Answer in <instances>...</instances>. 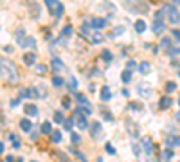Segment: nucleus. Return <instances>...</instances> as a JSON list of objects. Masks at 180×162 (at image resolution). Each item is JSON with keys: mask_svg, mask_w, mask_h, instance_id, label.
<instances>
[{"mask_svg": "<svg viewBox=\"0 0 180 162\" xmlns=\"http://www.w3.org/2000/svg\"><path fill=\"white\" fill-rule=\"evenodd\" d=\"M0 77L6 79V81H9V83H16L20 79L16 65L13 63L11 60L4 58V56H0Z\"/></svg>", "mask_w": 180, "mask_h": 162, "instance_id": "1", "label": "nucleus"}, {"mask_svg": "<svg viewBox=\"0 0 180 162\" xmlns=\"http://www.w3.org/2000/svg\"><path fill=\"white\" fill-rule=\"evenodd\" d=\"M126 9L128 11H132V13H148L149 7H148V4L146 2H142V0H126Z\"/></svg>", "mask_w": 180, "mask_h": 162, "instance_id": "2", "label": "nucleus"}, {"mask_svg": "<svg viewBox=\"0 0 180 162\" xmlns=\"http://www.w3.org/2000/svg\"><path fill=\"white\" fill-rule=\"evenodd\" d=\"M45 4H47V9L49 13L56 16V18H60L61 15H63V6H61V2H58V0H45Z\"/></svg>", "mask_w": 180, "mask_h": 162, "instance_id": "3", "label": "nucleus"}, {"mask_svg": "<svg viewBox=\"0 0 180 162\" xmlns=\"http://www.w3.org/2000/svg\"><path fill=\"white\" fill-rule=\"evenodd\" d=\"M74 123L77 124V128H79V130H86V128H88L86 115L81 112V110H76V112H74Z\"/></svg>", "mask_w": 180, "mask_h": 162, "instance_id": "4", "label": "nucleus"}, {"mask_svg": "<svg viewBox=\"0 0 180 162\" xmlns=\"http://www.w3.org/2000/svg\"><path fill=\"white\" fill-rule=\"evenodd\" d=\"M164 11L168 13V20H170L171 23H178L180 22V13H178L177 7H173V6H166Z\"/></svg>", "mask_w": 180, "mask_h": 162, "instance_id": "5", "label": "nucleus"}, {"mask_svg": "<svg viewBox=\"0 0 180 162\" xmlns=\"http://www.w3.org/2000/svg\"><path fill=\"white\" fill-rule=\"evenodd\" d=\"M29 13H31V16L34 20H38L40 18V6L36 2H29Z\"/></svg>", "mask_w": 180, "mask_h": 162, "instance_id": "6", "label": "nucleus"}, {"mask_svg": "<svg viewBox=\"0 0 180 162\" xmlns=\"http://www.w3.org/2000/svg\"><path fill=\"white\" fill-rule=\"evenodd\" d=\"M23 63L27 65V67L36 65V54H34V52H25V54H23Z\"/></svg>", "mask_w": 180, "mask_h": 162, "instance_id": "7", "label": "nucleus"}, {"mask_svg": "<svg viewBox=\"0 0 180 162\" xmlns=\"http://www.w3.org/2000/svg\"><path fill=\"white\" fill-rule=\"evenodd\" d=\"M23 112H25L29 117H34V115L38 114V108H36V105H32V103H27V105L23 106Z\"/></svg>", "mask_w": 180, "mask_h": 162, "instance_id": "8", "label": "nucleus"}, {"mask_svg": "<svg viewBox=\"0 0 180 162\" xmlns=\"http://www.w3.org/2000/svg\"><path fill=\"white\" fill-rule=\"evenodd\" d=\"M34 45H36V42H34L32 36H25L23 42L20 43V47H23V49H34Z\"/></svg>", "mask_w": 180, "mask_h": 162, "instance_id": "9", "label": "nucleus"}, {"mask_svg": "<svg viewBox=\"0 0 180 162\" xmlns=\"http://www.w3.org/2000/svg\"><path fill=\"white\" fill-rule=\"evenodd\" d=\"M22 97H42V96L36 92V88H25V90H22Z\"/></svg>", "mask_w": 180, "mask_h": 162, "instance_id": "10", "label": "nucleus"}, {"mask_svg": "<svg viewBox=\"0 0 180 162\" xmlns=\"http://www.w3.org/2000/svg\"><path fill=\"white\" fill-rule=\"evenodd\" d=\"M76 96V99H77V103H79V106H90V103H88V99H86L81 92H76L74 94Z\"/></svg>", "mask_w": 180, "mask_h": 162, "instance_id": "11", "label": "nucleus"}, {"mask_svg": "<svg viewBox=\"0 0 180 162\" xmlns=\"http://www.w3.org/2000/svg\"><path fill=\"white\" fill-rule=\"evenodd\" d=\"M99 131H101V123H97V121H95L94 124H92V126H90V133H92V137H99Z\"/></svg>", "mask_w": 180, "mask_h": 162, "instance_id": "12", "label": "nucleus"}, {"mask_svg": "<svg viewBox=\"0 0 180 162\" xmlns=\"http://www.w3.org/2000/svg\"><path fill=\"white\" fill-rule=\"evenodd\" d=\"M105 25H106L105 18H94V20H92V27H94V29H103Z\"/></svg>", "mask_w": 180, "mask_h": 162, "instance_id": "13", "label": "nucleus"}, {"mask_svg": "<svg viewBox=\"0 0 180 162\" xmlns=\"http://www.w3.org/2000/svg\"><path fill=\"white\" fill-rule=\"evenodd\" d=\"M121 81H123V83H130V81H132V70L124 69V70L121 72Z\"/></svg>", "mask_w": 180, "mask_h": 162, "instance_id": "14", "label": "nucleus"}, {"mask_svg": "<svg viewBox=\"0 0 180 162\" xmlns=\"http://www.w3.org/2000/svg\"><path fill=\"white\" fill-rule=\"evenodd\" d=\"M159 105H160V108H170L171 105H173V99H171L170 96H164L162 99H160Z\"/></svg>", "mask_w": 180, "mask_h": 162, "instance_id": "15", "label": "nucleus"}, {"mask_svg": "<svg viewBox=\"0 0 180 162\" xmlns=\"http://www.w3.org/2000/svg\"><path fill=\"white\" fill-rule=\"evenodd\" d=\"M140 144H142V148H144L146 153H151V151H153V144H151V140L149 139H142L140 140Z\"/></svg>", "mask_w": 180, "mask_h": 162, "instance_id": "16", "label": "nucleus"}, {"mask_svg": "<svg viewBox=\"0 0 180 162\" xmlns=\"http://www.w3.org/2000/svg\"><path fill=\"white\" fill-rule=\"evenodd\" d=\"M166 144H168L170 148H171V146L175 148V146H178V144H180V139H178V137H177V135H173V137H171V135H170V137L166 139Z\"/></svg>", "mask_w": 180, "mask_h": 162, "instance_id": "17", "label": "nucleus"}, {"mask_svg": "<svg viewBox=\"0 0 180 162\" xmlns=\"http://www.w3.org/2000/svg\"><path fill=\"white\" fill-rule=\"evenodd\" d=\"M101 99H103V101H110V99H112V94H110V88H108V86H103V88H101Z\"/></svg>", "mask_w": 180, "mask_h": 162, "instance_id": "18", "label": "nucleus"}, {"mask_svg": "<svg viewBox=\"0 0 180 162\" xmlns=\"http://www.w3.org/2000/svg\"><path fill=\"white\" fill-rule=\"evenodd\" d=\"M135 31H137L139 34H142V32L146 31V22L144 20H137L135 22Z\"/></svg>", "mask_w": 180, "mask_h": 162, "instance_id": "19", "label": "nucleus"}, {"mask_svg": "<svg viewBox=\"0 0 180 162\" xmlns=\"http://www.w3.org/2000/svg\"><path fill=\"white\" fill-rule=\"evenodd\" d=\"M20 128L23 130V131H29V130L32 128V123L29 121V119H22L20 121Z\"/></svg>", "mask_w": 180, "mask_h": 162, "instance_id": "20", "label": "nucleus"}, {"mask_svg": "<svg viewBox=\"0 0 180 162\" xmlns=\"http://www.w3.org/2000/svg\"><path fill=\"white\" fill-rule=\"evenodd\" d=\"M72 32H74L72 25H65L63 31H61V36H63V38H70V36H72Z\"/></svg>", "mask_w": 180, "mask_h": 162, "instance_id": "21", "label": "nucleus"}, {"mask_svg": "<svg viewBox=\"0 0 180 162\" xmlns=\"http://www.w3.org/2000/svg\"><path fill=\"white\" fill-rule=\"evenodd\" d=\"M101 58H103V61H105V63H110V61H112V60H114V56H112V52H110V51H103V52H101Z\"/></svg>", "mask_w": 180, "mask_h": 162, "instance_id": "22", "label": "nucleus"}, {"mask_svg": "<svg viewBox=\"0 0 180 162\" xmlns=\"http://www.w3.org/2000/svg\"><path fill=\"white\" fill-rule=\"evenodd\" d=\"M149 69H151V67H149L148 61H142V63L139 65V72H140V74H148Z\"/></svg>", "mask_w": 180, "mask_h": 162, "instance_id": "23", "label": "nucleus"}, {"mask_svg": "<svg viewBox=\"0 0 180 162\" xmlns=\"http://www.w3.org/2000/svg\"><path fill=\"white\" fill-rule=\"evenodd\" d=\"M9 139H11V142H13V148H16V150H18V148L22 146L20 139H18V137H16L15 133H11V135H9Z\"/></svg>", "mask_w": 180, "mask_h": 162, "instance_id": "24", "label": "nucleus"}, {"mask_svg": "<svg viewBox=\"0 0 180 162\" xmlns=\"http://www.w3.org/2000/svg\"><path fill=\"white\" fill-rule=\"evenodd\" d=\"M15 36H16V42H18V45H20V43L23 42V38H25V31H23V29H18V31L15 32Z\"/></svg>", "mask_w": 180, "mask_h": 162, "instance_id": "25", "label": "nucleus"}, {"mask_svg": "<svg viewBox=\"0 0 180 162\" xmlns=\"http://www.w3.org/2000/svg\"><path fill=\"white\" fill-rule=\"evenodd\" d=\"M42 131H43V133H47V135H51L52 126H51V123H49V121H45V123L42 124Z\"/></svg>", "mask_w": 180, "mask_h": 162, "instance_id": "26", "label": "nucleus"}, {"mask_svg": "<svg viewBox=\"0 0 180 162\" xmlns=\"http://www.w3.org/2000/svg\"><path fill=\"white\" fill-rule=\"evenodd\" d=\"M51 139H52V142H61V131H51Z\"/></svg>", "mask_w": 180, "mask_h": 162, "instance_id": "27", "label": "nucleus"}, {"mask_svg": "<svg viewBox=\"0 0 180 162\" xmlns=\"http://www.w3.org/2000/svg\"><path fill=\"white\" fill-rule=\"evenodd\" d=\"M52 69L54 70H63V63H61V60H52Z\"/></svg>", "mask_w": 180, "mask_h": 162, "instance_id": "28", "label": "nucleus"}, {"mask_svg": "<svg viewBox=\"0 0 180 162\" xmlns=\"http://www.w3.org/2000/svg\"><path fill=\"white\" fill-rule=\"evenodd\" d=\"M171 157H173V150H171V148H168V150L162 151V159H164V160H170Z\"/></svg>", "mask_w": 180, "mask_h": 162, "instance_id": "29", "label": "nucleus"}, {"mask_svg": "<svg viewBox=\"0 0 180 162\" xmlns=\"http://www.w3.org/2000/svg\"><path fill=\"white\" fill-rule=\"evenodd\" d=\"M61 105H63V108H72V103H70V97L65 96L63 99H61Z\"/></svg>", "mask_w": 180, "mask_h": 162, "instance_id": "30", "label": "nucleus"}, {"mask_svg": "<svg viewBox=\"0 0 180 162\" xmlns=\"http://www.w3.org/2000/svg\"><path fill=\"white\" fill-rule=\"evenodd\" d=\"M124 29H126L124 25H117L115 29H114V32H112V36H119L121 32H124Z\"/></svg>", "mask_w": 180, "mask_h": 162, "instance_id": "31", "label": "nucleus"}, {"mask_svg": "<svg viewBox=\"0 0 180 162\" xmlns=\"http://www.w3.org/2000/svg\"><path fill=\"white\" fill-rule=\"evenodd\" d=\"M52 85H54V86H61V85H63V77H60V76H54Z\"/></svg>", "mask_w": 180, "mask_h": 162, "instance_id": "32", "label": "nucleus"}, {"mask_svg": "<svg viewBox=\"0 0 180 162\" xmlns=\"http://www.w3.org/2000/svg\"><path fill=\"white\" fill-rule=\"evenodd\" d=\"M63 124H65V130H72L74 119H72V117H70V119H65V121H63Z\"/></svg>", "mask_w": 180, "mask_h": 162, "instance_id": "33", "label": "nucleus"}, {"mask_svg": "<svg viewBox=\"0 0 180 162\" xmlns=\"http://www.w3.org/2000/svg\"><path fill=\"white\" fill-rule=\"evenodd\" d=\"M54 121H56L58 124H60V123H63V121H65L63 114H61V112H56V114H54Z\"/></svg>", "mask_w": 180, "mask_h": 162, "instance_id": "34", "label": "nucleus"}, {"mask_svg": "<svg viewBox=\"0 0 180 162\" xmlns=\"http://www.w3.org/2000/svg\"><path fill=\"white\" fill-rule=\"evenodd\" d=\"M90 40H92V42H94V43H99V42H101V40H103V36H101L99 32H94V34L90 36Z\"/></svg>", "mask_w": 180, "mask_h": 162, "instance_id": "35", "label": "nucleus"}, {"mask_svg": "<svg viewBox=\"0 0 180 162\" xmlns=\"http://www.w3.org/2000/svg\"><path fill=\"white\" fill-rule=\"evenodd\" d=\"M56 155H58V159H60V160H61V162H70V160H69V157H67L65 153H61V151H58Z\"/></svg>", "mask_w": 180, "mask_h": 162, "instance_id": "36", "label": "nucleus"}, {"mask_svg": "<svg viewBox=\"0 0 180 162\" xmlns=\"http://www.w3.org/2000/svg\"><path fill=\"white\" fill-rule=\"evenodd\" d=\"M36 72H38V74H45V72H47V67H45V65H36Z\"/></svg>", "mask_w": 180, "mask_h": 162, "instance_id": "37", "label": "nucleus"}, {"mask_svg": "<svg viewBox=\"0 0 180 162\" xmlns=\"http://www.w3.org/2000/svg\"><path fill=\"white\" fill-rule=\"evenodd\" d=\"M177 88V85L173 83V81H170V83H166V92H173Z\"/></svg>", "mask_w": 180, "mask_h": 162, "instance_id": "38", "label": "nucleus"}, {"mask_svg": "<svg viewBox=\"0 0 180 162\" xmlns=\"http://www.w3.org/2000/svg\"><path fill=\"white\" fill-rule=\"evenodd\" d=\"M105 150L108 151V153H110V155H114V153H115V150H114V146H112V144H110V142H106V144H105Z\"/></svg>", "mask_w": 180, "mask_h": 162, "instance_id": "39", "label": "nucleus"}, {"mask_svg": "<svg viewBox=\"0 0 180 162\" xmlns=\"http://www.w3.org/2000/svg\"><path fill=\"white\" fill-rule=\"evenodd\" d=\"M126 69H128V70H133V69H135V61H133V60H130V61L126 63Z\"/></svg>", "mask_w": 180, "mask_h": 162, "instance_id": "40", "label": "nucleus"}, {"mask_svg": "<svg viewBox=\"0 0 180 162\" xmlns=\"http://www.w3.org/2000/svg\"><path fill=\"white\" fill-rule=\"evenodd\" d=\"M74 153H76V155H77V159H79V160H81V162H86V159H85V155H83V153H79V151H77V150H74Z\"/></svg>", "mask_w": 180, "mask_h": 162, "instance_id": "41", "label": "nucleus"}, {"mask_svg": "<svg viewBox=\"0 0 180 162\" xmlns=\"http://www.w3.org/2000/svg\"><path fill=\"white\" fill-rule=\"evenodd\" d=\"M103 117H105L106 121H114V117H112V114H110V112H103Z\"/></svg>", "mask_w": 180, "mask_h": 162, "instance_id": "42", "label": "nucleus"}, {"mask_svg": "<svg viewBox=\"0 0 180 162\" xmlns=\"http://www.w3.org/2000/svg\"><path fill=\"white\" fill-rule=\"evenodd\" d=\"M69 85H70V90H72V88H77V81H76V79H70V83H69Z\"/></svg>", "mask_w": 180, "mask_h": 162, "instance_id": "43", "label": "nucleus"}, {"mask_svg": "<svg viewBox=\"0 0 180 162\" xmlns=\"http://www.w3.org/2000/svg\"><path fill=\"white\" fill-rule=\"evenodd\" d=\"M70 140H72V142H79V135H77V133H72V135H70Z\"/></svg>", "mask_w": 180, "mask_h": 162, "instance_id": "44", "label": "nucleus"}, {"mask_svg": "<svg viewBox=\"0 0 180 162\" xmlns=\"http://www.w3.org/2000/svg\"><path fill=\"white\" fill-rule=\"evenodd\" d=\"M171 34H173V38H175V40H178V42H180V31H177V29H175Z\"/></svg>", "mask_w": 180, "mask_h": 162, "instance_id": "45", "label": "nucleus"}, {"mask_svg": "<svg viewBox=\"0 0 180 162\" xmlns=\"http://www.w3.org/2000/svg\"><path fill=\"white\" fill-rule=\"evenodd\" d=\"M130 106L133 108V110H140V105H139V103H132Z\"/></svg>", "mask_w": 180, "mask_h": 162, "instance_id": "46", "label": "nucleus"}, {"mask_svg": "<svg viewBox=\"0 0 180 162\" xmlns=\"http://www.w3.org/2000/svg\"><path fill=\"white\" fill-rule=\"evenodd\" d=\"M160 45H162V47H168V45H170V40H168V38H164V40H162V43H160Z\"/></svg>", "mask_w": 180, "mask_h": 162, "instance_id": "47", "label": "nucleus"}, {"mask_svg": "<svg viewBox=\"0 0 180 162\" xmlns=\"http://www.w3.org/2000/svg\"><path fill=\"white\" fill-rule=\"evenodd\" d=\"M13 160H15V159H13L11 155H9V157H6V162H13Z\"/></svg>", "mask_w": 180, "mask_h": 162, "instance_id": "48", "label": "nucleus"}, {"mask_svg": "<svg viewBox=\"0 0 180 162\" xmlns=\"http://www.w3.org/2000/svg\"><path fill=\"white\" fill-rule=\"evenodd\" d=\"M4 153V142H0V155Z\"/></svg>", "mask_w": 180, "mask_h": 162, "instance_id": "49", "label": "nucleus"}, {"mask_svg": "<svg viewBox=\"0 0 180 162\" xmlns=\"http://www.w3.org/2000/svg\"><path fill=\"white\" fill-rule=\"evenodd\" d=\"M173 4H177V6H180V0H173Z\"/></svg>", "mask_w": 180, "mask_h": 162, "instance_id": "50", "label": "nucleus"}, {"mask_svg": "<svg viewBox=\"0 0 180 162\" xmlns=\"http://www.w3.org/2000/svg\"><path fill=\"white\" fill-rule=\"evenodd\" d=\"M178 77H180V65H178Z\"/></svg>", "mask_w": 180, "mask_h": 162, "instance_id": "51", "label": "nucleus"}, {"mask_svg": "<svg viewBox=\"0 0 180 162\" xmlns=\"http://www.w3.org/2000/svg\"><path fill=\"white\" fill-rule=\"evenodd\" d=\"M178 105H180V99H178Z\"/></svg>", "mask_w": 180, "mask_h": 162, "instance_id": "52", "label": "nucleus"}, {"mask_svg": "<svg viewBox=\"0 0 180 162\" xmlns=\"http://www.w3.org/2000/svg\"><path fill=\"white\" fill-rule=\"evenodd\" d=\"M32 162H34V160H32Z\"/></svg>", "mask_w": 180, "mask_h": 162, "instance_id": "53", "label": "nucleus"}]
</instances>
